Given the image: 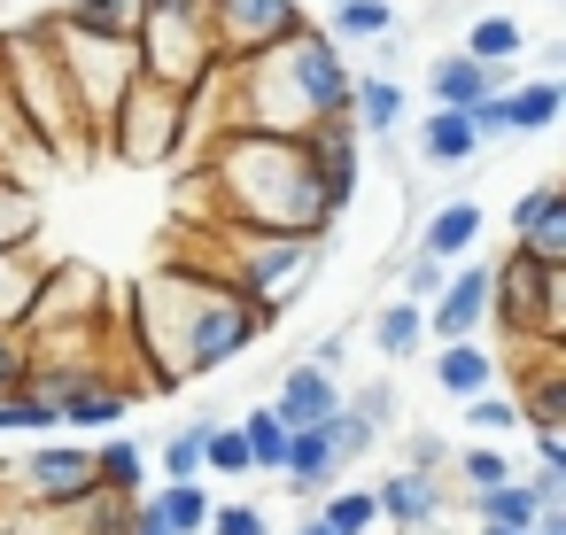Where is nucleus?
I'll return each mask as SVG.
<instances>
[{
    "instance_id": "6ab92c4d",
    "label": "nucleus",
    "mask_w": 566,
    "mask_h": 535,
    "mask_svg": "<svg viewBox=\"0 0 566 535\" xmlns=\"http://www.w3.org/2000/svg\"><path fill=\"white\" fill-rule=\"evenodd\" d=\"M125 419H133V373H109L55 411V434H117Z\"/></svg>"
},
{
    "instance_id": "c85d7f7f",
    "label": "nucleus",
    "mask_w": 566,
    "mask_h": 535,
    "mask_svg": "<svg viewBox=\"0 0 566 535\" xmlns=\"http://www.w3.org/2000/svg\"><path fill=\"white\" fill-rule=\"evenodd\" d=\"M148 504H156L164 535H210V504H218V496H210L202 481H156Z\"/></svg>"
},
{
    "instance_id": "3c124183",
    "label": "nucleus",
    "mask_w": 566,
    "mask_h": 535,
    "mask_svg": "<svg viewBox=\"0 0 566 535\" xmlns=\"http://www.w3.org/2000/svg\"><path fill=\"white\" fill-rule=\"evenodd\" d=\"M566 71V40H535V78H558Z\"/></svg>"
},
{
    "instance_id": "f257e3e1",
    "label": "nucleus",
    "mask_w": 566,
    "mask_h": 535,
    "mask_svg": "<svg viewBox=\"0 0 566 535\" xmlns=\"http://www.w3.org/2000/svg\"><path fill=\"white\" fill-rule=\"evenodd\" d=\"M125 318H133V357H140V380L148 388L210 380V373H226L233 357H249L272 334L256 311L233 303V287L218 272H195V264L148 272L125 295Z\"/></svg>"
},
{
    "instance_id": "6e6d98bb",
    "label": "nucleus",
    "mask_w": 566,
    "mask_h": 535,
    "mask_svg": "<svg viewBox=\"0 0 566 535\" xmlns=\"http://www.w3.org/2000/svg\"><path fill=\"white\" fill-rule=\"evenodd\" d=\"M427 535H434V527H427Z\"/></svg>"
},
{
    "instance_id": "a19ab883",
    "label": "nucleus",
    "mask_w": 566,
    "mask_h": 535,
    "mask_svg": "<svg viewBox=\"0 0 566 535\" xmlns=\"http://www.w3.org/2000/svg\"><path fill=\"white\" fill-rule=\"evenodd\" d=\"M210 535H272V512L256 496H233V504H210Z\"/></svg>"
},
{
    "instance_id": "a18cd8bd",
    "label": "nucleus",
    "mask_w": 566,
    "mask_h": 535,
    "mask_svg": "<svg viewBox=\"0 0 566 535\" xmlns=\"http://www.w3.org/2000/svg\"><path fill=\"white\" fill-rule=\"evenodd\" d=\"M465 125H473V140L489 148V140H504L512 133V109H504V94H481L473 109H465Z\"/></svg>"
},
{
    "instance_id": "412c9836",
    "label": "nucleus",
    "mask_w": 566,
    "mask_h": 535,
    "mask_svg": "<svg viewBox=\"0 0 566 535\" xmlns=\"http://www.w3.org/2000/svg\"><path fill=\"white\" fill-rule=\"evenodd\" d=\"M280 481H287L295 496H326V489H342V458L326 450V427H295V434H287V450H280Z\"/></svg>"
},
{
    "instance_id": "e433bc0d",
    "label": "nucleus",
    "mask_w": 566,
    "mask_h": 535,
    "mask_svg": "<svg viewBox=\"0 0 566 535\" xmlns=\"http://www.w3.org/2000/svg\"><path fill=\"white\" fill-rule=\"evenodd\" d=\"M465 427H473V442H512L527 419H520V403H512V396H496V388H489V396H465Z\"/></svg>"
},
{
    "instance_id": "1a4fd4ad",
    "label": "nucleus",
    "mask_w": 566,
    "mask_h": 535,
    "mask_svg": "<svg viewBox=\"0 0 566 535\" xmlns=\"http://www.w3.org/2000/svg\"><path fill=\"white\" fill-rule=\"evenodd\" d=\"M94 489V442H63V434H40L32 458H17V473H0V496L9 504H78Z\"/></svg>"
},
{
    "instance_id": "b1692460",
    "label": "nucleus",
    "mask_w": 566,
    "mask_h": 535,
    "mask_svg": "<svg viewBox=\"0 0 566 535\" xmlns=\"http://www.w3.org/2000/svg\"><path fill=\"white\" fill-rule=\"evenodd\" d=\"M458 55H473L481 71H512V63L527 55V24H520V17H504V9H489V17H473V24H465Z\"/></svg>"
},
{
    "instance_id": "5701e85b",
    "label": "nucleus",
    "mask_w": 566,
    "mask_h": 535,
    "mask_svg": "<svg viewBox=\"0 0 566 535\" xmlns=\"http://www.w3.org/2000/svg\"><path fill=\"white\" fill-rule=\"evenodd\" d=\"M496 373H504V365H496L481 342H434V388H442V396H458V403H465V396H489Z\"/></svg>"
},
{
    "instance_id": "f704fd0d",
    "label": "nucleus",
    "mask_w": 566,
    "mask_h": 535,
    "mask_svg": "<svg viewBox=\"0 0 566 535\" xmlns=\"http://www.w3.org/2000/svg\"><path fill=\"white\" fill-rule=\"evenodd\" d=\"M450 465H458V481H465V496H481V489H504L520 465L504 458V442H465V450H450Z\"/></svg>"
},
{
    "instance_id": "79ce46f5",
    "label": "nucleus",
    "mask_w": 566,
    "mask_h": 535,
    "mask_svg": "<svg viewBox=\"0 0 566 535\" xmlns=\"http://www.w3.org/2000/svg\"><path fill=\"white\" fill-rule=\"evenodd\" d=\"M396 280H403V303H419V311H427V303L442 295V280H450V264H434V256H419V249H411Z\"/></svg>"
},
{
    "instance_id": "a211bd4d",
    "label": "nucleus",
    "mask_w": 566,
    "mask_h": 535,
    "mask_svg": "<svg viewBox=\"0 0 566 535\" xmlns=\"http://www.w3.org/2000/svg\"><path fill=\"white\" fill-rule=\"evenodd\" d=\"M481 233H489V210H481L473 195H450L442 210H427V225H419V256L458 264V256H473V249H481Z\"/></svg>"
},
{
    "instance_id": "aec40b11",
    "label": "nucleus",
    "mask_w": 566,
    "mask_h": 535,
    "mask_svg": "<svg viewBox=\"0 0 566 535\" xmlns=\"http://www.w3.org/2000/svg\"><path fill=\"white\" fill-rule=\"evenodd\" d=\"M94 489H109V496H125V504H140L148 489H156V473H148V442L140 434H102L94 442Z\"/></svg>"
},
{
    "instance_id": "4be33fe9",
    "label": "nucleus",
    "mask_w": 566,
    "mask_h": 535,
    "mask_svg": "<svg viewBox=\"0 0 566 535\" xmlns=\"http://www.w3.org/2000/svg\"><path fill=\"white\" fill-rule=\"evenodd\" d=\"M349 125H357V140H380L388 148V133L403 125V86L396 78H373V71H349Z\"/></svg>"
},
{
    "instance_id": "7c9ffc66",
    "label": "nucleus",
    "mask_w": 566,
    "mask_h": 535,
    "mask_svg": "<svg viewBox=\"0 0 566 535\" xmlns=\"http://www.w3.org/2000/svg\"><path fill=\"white\" fill-rule=\"evenodd\" d=\"M504 109H512V133H551L558 125V109H566V78H520L512 94H504Z\"/></svg>"
},
{
    "instance_id": "de8ad7c7",
    "label": "nucleus",
    "mask_w": 566,
    "mask_h": 535,
    "mask_svg": "<svg viewBox=\"0 0 566 535\" xmlns=\"http://www.w3.org/2000/svg\"><path fill=\"white\" fill-rule=\"evenodd\" d=\"M527 489H535V504H566V473L558 465H535V473H520Z\"/></svg>"
},
{
    "instance_id": "bb28decb",
    "label": "nucleus",
    "mask_w": 566,
    "mask_h": 535,
    "mask_svg": "<svg viewBox=\"0 0 566 535\" xmlns=\"http://www.w3.org/2000/svg\"><path fill=\"white\" fill-rule=\"evenodd\" d=\"M40 272H48L40 249H0V326H17V334H24L32 295H40Z\"/></svg>"
},
{
    "instance_id": "ddd939ff",
    "label": "nucleus",
    "mask_w": 566,
    "mask_h": 535,
    "mask_svg": "<svg viewBox=\"0 0 566 535\" xmlns=\"http://www.w3.org/2000/svg\"><path fill=\"white\" fill-rule=\"evenodd\" d=\"M504 225H512V249H520V256L566 272V187H551V179L527 187V195L504 210Z\"/></svg>"
},
{
    "instance_id": "39448f33",
    "label": "nucleus",
    "mask_w": 566,
    "mask_h": 535,
    "mask_svg": "<svg viewBox=\"0 0 566 535\" xmlns=\"http://www.w3.org/2000/svg\"><path fill=\"white\" fill-rule=\"evenodd\" d=\"M140 78L195 102L210 78H218V48H210V17H202V0H140Z\"/></svg>"
},
{
    "instance_id": "58836bf2",
    "label": "nucleus",
    "mask_w": 566,
    "mask_h": 535,
    "mask_svg": "<svg viewBox=\"0 0 566 535\" xmlns=\"http://www.w3.org/2000/svg\"><path fill=\"white\" fill-rule=\"evenodd\" d=\"M373 442H380V434H373V427H365V419H357L349 403H342V411L326 419V450H334L342 465H357V458H373Z\"/></svg>"
},
{
    "instance_id": "4468645a",
    "label": "nucleus",
    "mask_w": 566,
    "mask_h": 535,
    "mask_svg": "<svg viewBox=\"0 0 566 535\" xmlns=\"http://www.w3.org/2000/svg\"><path fill=\"white\" fill-rule=\"evenodd\" d=\"M303 148H311V171H318L326 202L349 210V202H357V179H365V140H357V125H349V117H326V125L303 133Z\"/></svg>"
},
{
    "instance_id": "393cba45",
    "label": "nucleus",
    "mask_w": 566,
    "mask_h": 535,
    "mask_svg": "<svg viewBox=\"0 0 566 535\" xmlns=\"http://www.w3.org/2000/svg\"><path fill=\"white\" fill-rule=\"evenodd\" d=\"M318 32H326L342 55H349V48H373V40H388V32H396V0H334Z\"/></svg>"
},
{
    "instance_id": "f03ea898",
    "label": "nucleus",
    "mask_w": 566,
    "mask_h": 535,
    "mask_svg": "<svg viewBox=\"0 0 566 535\" xmlns=\"http://www.w3.org/2000/svg\"><path fill=\"white\" fill-rule=\"evenodd\" d=\"M202 195L210 218L226 233H295V241H326L342 225V210L326 202L303 133L272 140V133H218L202 140Z\"/></svg>"
},
{
    "instance_id": "20e7f679",
    "label": "nucleus",
    "mask_w": 566,
    "mask_h": 535,
    "mask_svg": "<svg viewBox=\"0 0 566 535\" xmlns=\"http://www.w3.org/2000/svg\"><path fill=\"white\" fill-rule=\"evenodd\" d=\"M318 264H326V241H295V233H226L218 280L233 287L241 311H256L264 326H280V318L303 303V287L318 280Z\"/></svg>"
},
{
    "instance_id": "dca6fc26",
    "label": "nucleus",
    "mask_w": 566,
    "mask_h": 535,
    "mask_svg": "<svg viewBox=\"0 0 566 535\" xmlns=\"http://www.w3.org/2000/svg\"><path fill=\"white\" fill-rule=\"evenodd\" d=\"M334 411H342V380L295 357V365L280 373V388H272V419H280V427L295 434V427H326Z\"/></svg>"
},
{
    "instance_id": "37998d69",
    "label": "nucleus",
    "mask_w": 566,
    "mask_h": 535,
    "mask_svg": "<svg viewBox=\"0 0 566 535\" xmlns=\"http://www.w3.org/2000/svg\"><path fill=\"white\" fill-rule=\"evenodd\" d=\"M342 403H349V411H357V419H365L373 434H380V427H396V388H388V380H365V388H342Z\"/></svg>"
},
{
    "instance_id": "6e6552de",
    "label": "nucleus",
    "mask_w": 566,
    "mask_h": 535,
    "mask_svg": "<svg viewBox=\"0 0 566 535\" xmlns=\"http://www.w3.org/2000/svg\"><path fill=\"white\" fill-rule=\"evenodd\" d=\"M558 303H566V272L504 249V264H489V318H504V334L520 342H558Z\"/></svg>"
},
{
    "instance_id": "c9c22d12",
    "label": "nucleus",
    "mask_w": 566,
    "mask_h": 535,
    "mask_svg": "<svg viewBox=\"0 0 566 535\" xmlns=\"http://www.w3.org/2000/svg\"><path fill=\"white\" fill-rule=\"evenodd\" d=\"M0 249H40V202L32 187H9V179H0Z\"/></svg>"
},
{
    "instance_id": "49530a36",
    "label": "nucleus",
    "mask_w": 566,
    "mask_h": 535,
    "mask_svg": "<svg viewBox=\"0 0 566 535\" xmlns=\"http://www.w3.org/2000/svg\"><path fill=\"white\" fill-rule=\"evenodd\" d=\"M403 465H411V473H442V465H450V450H442L434 434H411V442H403Z\"/></svg>"
},
{
    "instance_id": "9b49d317",
    "label": "nucleus",
    "mask_w": 566,
    "mask_h": 535,
    "mask_svg": "<svg viewBox=\"0 0 566 535\" xmlns=\"http://www.w3.org/2000/svg\"><path fill=\"white\" fill-rule=\"evenodd\" d=\"M287 78H295V102H303L311 125L349 117V55H342L318 24H295V40H287Z\"/></svg>"
},
{
    "instance_id": "423d86ee",
    "label": "nucleus",
    "mask_w": 566,
    "mask_h": 535,
    "mask_svg": "<svg viewBox=\"0 0 566 535\" xmlns=\"http://www.w3.org/2000/svg\"><path fill=\"white\" fill-rule=\"evenodd\" d=\"M40 32H48V55H55V71H63L71 102H78V117L94 125V148H102V125H109L117 102L140 86V48H133V40H86V32H63L55 17H40Z\"/></svg>"
},
{
    "instance_id": "8fccbe9b",
    "label": "nucleus",
    "mask_w": 566,
    "mask_h": 535,
    "mask_svg": "<svg viewBox=\"0 0 566 535\" xmlns=\"http://www.w3.org/2000/svg\"><path fill=\"white\" fill-rule=\"evenodd\" d=\"M535 465H558L566 473V434L558 427H535Z\"/></svg>"
},
{
    "instance_id": "603ef678",
    "label": "nucleus",
    "mask_w": 566,
    "mask_h": 535,
    "mask_svg": "<svg viewBox=\"0 0 566 535\" xmlns=\"http://www.w3.org/2000/svg\"><path fill=\"white\" fill-rule=\"evenodd\" d=\"M125 535H164V520H156V504H148V496L133 504V527H125Z\"/></svg>"
},
{
    "instance_id": "72a5a7b5",
    "label": "nucleus",
    "mask_w": 566,
    "mask_h": 535,
    "mask_svg": "<svg viewBox=\"0 0 566 535\" xmlns=\"http://www.w3.org/2000/svg\"><path fill=\"white\" fill-rule=\"evenodd\" d=\"M311 520H318L326 535H373V520H380V504H373V489H326Z\"/></svg>"
},
{
    "instance_id": "f8f14e48",
    "label": "nucleus",
    "mask_w": 566,
    "mask_h": 535,
    "mask_svg": "<svg viewBox=\"0 0 566 535\" xmlns=\"http://www.w3.org/2000/svg\"><path fill=\"white\" fill-rule=\"evenodd\" d=\"M489 264L496 256H458L442 295L427 303V342H481L489 326Z\"/></svg>"
},
{
    "instance_id": "c756f323",
    "label": "nucleus",
    "mask_w": 566,
    "mask_h": 535,
    "mask_svg": "<svg viewBox=\"0 0 566 535\" xmlns=\"http://www.w3.org/2000/svg\"><path fill=\"white\" fill-rule=\"evenodd\" d=\"M63 32H86V40H133L140 32V0H71L55 9Z\"/></svg>"
},
{
    "instance_id": "9d476101",
    "label": "nucleus",
    "mask_w": 566,
    "mask_h": 535,
    "mask_svg": "<svg viewBox=\"0 0 566 535\" xmlns=\"http://www.w3.org/2000/svg\"><path fill=\"white\" fill-rule=\"evenodd\" d=\"M202 17H210V48H218V63H249V55L295 40L303 0H202Z\"/></svg>"
},
{
    "instance_id": "7ed1b4c3",
    "label": "nucleus",
    "mask_w": 566,
    "mask_h": 535,
    "mask_svg": "<svg viewBox=\"0 0 566 535\" xmlns=\"http://www.w3.org/2000/svg\"><path fill=\"white\" fill-rule=\"evenodd\" d=\"M0 86H9V102H17V117H24V133L40 140V156L63 171H78L86 156H94V125L78 117V102H71V86H63V71H55V55H48V32L40 24H24V32H9L0 40Z\"/></svg>"
},
{
    "instance_id": "cd10ccee",
    "label": "nucleus",
    "mask_w": 566,
    "mask_h": 535,
    "mask_svg": "<svg viewBox=\"0 0 566 535\" xmlns=\"http://www.w3.org/2000/svg\"><path fill=\"white\" fill-rule=\"evenodd\" d=\"M210 427H218L210 411L179 419V427H171V434H164V442L148 450V458H156V473H164V481H202V450H210Z\"/></svg>"
},
{
    "instance_id": "864d4df0",
    "label": "nucleus",
    "mask_w": 566,
    "mask_h": 535,
    "mask_svg": "<svg viewBox=\"0 0 566 535\" xmlns=\"http://www.w3.org/2000/svg\"><path fill=\"white\" fill-rule=\"evenodd\" d=\"M272 535H326L318 520H295V527H272Z\"/></svg>"
},
{
    "instance_id": "09e8293b",
    "label": "nucleus",
    "mask_w": 566,
    "mask_h": 535,
    "mask_svg": "<svg viewBox=\"0 0 566 535\" xmlns=\"http://www.w3.org/2000/svg\"><path fill=\"white\" fill-rule=\"evenodd\" d=\"M342 357H349V334H326V342H318L303 365H318V373H342Z\"/></svg>"
},
{
    "instance_id": "a878e982",
    "label": "nucleus",
    "mask_w": 566,
    "mask_h": 535,
    "mask_svg": "<svg viewBox=\"0 0 566 535\" xmlns=\"http://www.w3.org/2000/svg\"><path fill=\"white\" fill-rule=\"evenodd\" d=\"M473 156H481V140H473L465 109H427V125H419V164H434V171H465Z\"/></svg>"
},
{
    "instance_id": "2f4dec72",
    "label": "nucleus",
    "mask_w": 566,
    "mask_h": 535,
    "mask_svg": "<svg viewBox=\"0 0 566 535\" xmlns=\"http://www.w3.org/2000/svg\"><path fill=\"white\" fill-rule=\"evenodd\" d=\"M465 512H473V520H481V527H512V535H527V527H535V512H543V504H535V489H527V481H520V473H512V481H504V489H481V496H465Z\"/></svg>"
},
{
    "instance_id": "5fc2aeb1",
    "label": "nucleus",
    "mask_w": 566,
    "mask_h": 535,
    "mask_svg": "<svg viewBox=\"0 0 566 535\" xmlns=\"http://www.w3.org/2000/svg\"><path fill=\"white\" fill-rule=\"evenodd\" d=\"M318 9H334V0H318Z\"/></svg>"
},
{
    "instance_id": "473e14b6",
    "label": "nucleus",
    "mask_w": 566,
    "mask_h": 535,
    "mask_svg": "<svg viewBox=\"0 0 566 535\" xmlns=\"http://www.w3.org/2000/svg\"><path fill=\"white\" fill-rule=\"evenodd\" d=\"M373 342H380V357H388V365L419 357V349H427V311H419V303H403V295H396V303H380Z\"/></svg>"
},
{
    "instance_id": "4c0bfd02",
    "label": "nucleus",
    "mask_w": 566,
    "mask_h": 535,
    "mask_svg": "<svg viewBox=\"0 0 566 535\" xmlns=\"http://www.w3.org/2000/svg\"><path fill=\"white\" fill-rule=\"evenodd\" d=\"M241 442H249V473H280V450H287V427L272 419V403H256L249 419H233Z\"/></svg>"
},
{
    "instance_id": "f3484780",
    "label": "nucleus",
    "mask_w": 566,
    "mask_h": 535,
    "mask_svg": "<svg viewBox=\"0 0 566 535\" xmlns=\"http://www.w3.org/2000/svg\"><path fill=\"white\" fill-rule=\"evenodd\" d=\"M512 86H520V71H481V63L458 55V48L427 63V102H434V109H473L481 94H512Z\"/></svg>"
},
{
    "instance_id": "ea45409f",
    "label": "nucleus",
    "mask_w": 566,
    "mask_h": 535,
    "mask_svg": "<svg viewBox=\"0 0 566 535\" xmlns=\"http://www.w3.org/2000/svg\"><path fill=\"white\" fill-rule=\"evenodd\" d=\"M202 473H226V481H249V442H241V427H210V450H202Z\"/></svg>"
},
{
    "instance_id": "2eb2a0df",
    "label": "nucleus",
    "mask_w": 566,
    "mask_h": 535,
    "mask_svg": "<svg viewBox=\"0 0 566 535\" xmlns=\"http://www.w3.org/2000/svg\"><path fill=\"white\" fill-rule=\"evenodd\" d=\"M373 504H380V520H388L396 535H427V527H442L450 489H442V473H411V465H396V473L373 489Z\"/></svg>"
},
{
    "instance_id": "0eeeda50",
    "label": "nucleus",
    "mask_w": 566,
    "mask_h": 535,
    "mask_svg": "<svg viewBox=\"0 0 566 535\" xmlns=\"http://www.w3.org/2000/svg\"><path fill=\"white\" fill-rule=\"evenodd\" d=\"M187 140H195V109H187L179 94L148 86V78H140V86L117 102V117L102 125V148H109L117 164H133V171H156V164H171Z\"/></svg>"
},
{
    "instance_id": "c03bdc74",
    "label": "nucleus",
    "mask_w": 566,
    "mask_h": 535,
    "mask_svg": "<svg viewBox=\"0 0 566 535\" xmlns=\"http://www.w3.org/2000/svg\"><path fill=\"white\" fill-rule=\"evenodd\" d=\"M24 380H32V342L17 326H0V396H24Z\"/></svg>"
}]
</instances>
